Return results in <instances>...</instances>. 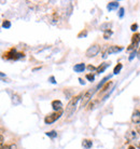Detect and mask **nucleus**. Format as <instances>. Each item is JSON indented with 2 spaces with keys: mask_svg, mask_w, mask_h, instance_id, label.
Listing matches in <instances>:
<instances>
[{
  "mask_svg": "<svg viewBox=\"0 0 140 149\" xmlns=\"http://www.w3.org/2000/svg\"><path fill=\"white\" fill-rule=\"evenodd\" d=\"M94 93H95V90H89L87 92H85L84 95H83V98H82V102H81L82 107H84V106L87 105V103L91 101V98H92Z\"/></svg>",
  "mask_w": 140,
  "mask_h": 149,
  "instance_id": "obj_7",
  "label": "nucleus"
},
{
  "mask_svg": "<svg viewBox=\"0 0 140 149\" xmlns=\"http://www.w3.org/2000/svg\"><path fill=\"white\" fill-rule=\"evenodd\" d=\"M62 115H63V111H62V110H60V111H55V112H53V113H50V115H48L44 118L45 124H51V123L55 122L56 120L60 118V116H62Z\"/></svg>",
  "mask_w": 140,
  "mask_h": 149,
  "instance_id": "obj_4",
  "label": "nucleus"
},
{
  "mask_svg": "<svg viewBox=\"0 0 140 149\" xmlns=\"http://www.w3.org/2000/svg\"><path fill=\"white\" fill-rule=\"evenodd\" d=\"M118 7H119L118 1H112V2H109V4L107 6V8H108V10H109V11L115 10V9H118Z\"/></svg>",
  "mask_w": 140,
  "mask_h": 149,
  "instance_id": "obj_12",
  "label": "nucleus"
},
{
  "mask_svg": "<svg viewBox=\"0 0 140 149\" xmlns=\"http://www.w3.org/2000/svg\"><path fill=\"white\" fill-rule=\"evenodd\" d=\"M79 80H80V83H81V84H84V81H83V80H82L81 78L79 79Z\"/></svg>",
  "mask_w": 140,
  "mask_h": 149,
  "instance_id": "obj_26",
  "label": "nucleus"
},
{
  "mask_svg": "<svg viewBox=\"0 0 140 149\" xmlns=\"http://www.w3.org/2000/svg\"><path fill=\"white\" fill-rule=\"evenodd\" d=\"M124 15V8H120V12H119V16L120 17H123Z\"/></svg>",
  "mask_w": 140,
  "mask_h": 149,
  "instance_id": "obj_20",
  "label": "nucleus"
},
{
  "mask_svg": "<svg viewBox=\"0 0 140 149\" xmlns=\"http://www.w3.org/2000/svg\"><path fill=\"white\" fill-rule=\"evenodd\" d=\"M46 135H48L49 137H52V138H54L57 136V133H56L55 131H51V132H48L46 133Z\"/></svg>",
  "mask_w": 140,
  "mask_h": 149,
  "instance_id": "obj_16",
  "label": "nucleus"
},
{
  "mask_svg": "<svg viewBox=\"0 0 140 149\" xmlns=\"http://www.w3.org/2000/svg\"><path fill=\"white\" fill-rule=\"evenodd\" d=\"M130 28H132V30H133V31H136L137 28H138V25H137V24H133V25H132V27H130Z\"/></svg>",
  "mask_w": 140,
  "mask_h": 149,
  "instance_id": "obj_22",
  "label": "nucleus"
},
{
  "mask_svg": "<svg viewBox=\"0 0 140 149\" xmlns=\"http://www.w3.org/2000/svg\"><path fill=\"white\" fill-rule=\"evenodd\" d=\"M3 57L7 58V60H19V58L24 57V54H23V53L16 52L15 49H11V50H9L8 52L4 53Z\"/></svg>",
  "mask_w": 140,
  "mask_h": 149,
  "instance_id": "obj_3",
  "label": "nucleus"
},
{
  "mask_svg": "<svg viewBox=\"0 0 140 149\" xmlns=\"http://www.w3.org/2000/svg\"><path fill=\"white\" fill-rule=\"evenodd\" d=\"M50 81H51L52 83H56V82H55V79H54V77H51V78H50Z\"/></svg>",
  "mask_w": 140,
  "mask_h": 149,
  "instance_id": "obj_24",
  "label": "nucleus"
},
{
  "mask_svg": "<svg viewBox=\"0 0 140 149\" xmlns=\"http://www.w3.org/2000/svg\"><path fill=\"white\" fill-rule=\"evenodd\" d=\"M132 121L135 122V123H140V109L133 112V116H132Z\"/></svg>",
  "mask_w": 140,
  "mask_h": 149,
  "instance_id": "obj_9",
  "label": "nucleus"
},
{
  "mask_svg": "<svg viewBox=\"0 0 140 149\" xmlns=\"http://www.w3.org/2000/svg\"><path fill=\"white\" fill-rule=\"evenodd\" d=\"M73 69H74V71H76V72H82V71L85 69V65L83 63L77 64V65L73 67Z\"/></svg>",
  "mask_w": 140,
  "mask_h": 149,
  "instance_id": "obj_11",
  "label": "nucleus"
},
{
  "mask_svg": "<svg viewBox=\"0 0 140 149\" xmlns=\"http://www.w3.org/2000/svg\"><path fill=\"white\" fill-rule=\"evenodd\" d=\"M9 149H17V146L15 144H11V145H9Z\"/></svg>",
  "mask_w": 140,
  "mask_h": 149,
  "instance_id": "obj_23",
  "label": "nucleus"
},
{
  "mask_svg": "<svg viewBox=\"0 0 140 149\" xmlns=\"http://www.w3.org/2000/svg\"><path fill=\"white\" fill-rule=\"evenodd\" d=\"M82 35H83V36H85V35H86V31H84V33H83V31H82V33H80V34H79V38L81 37Z\"/></svg>",
  "mask_w": 140,
  "mask_h": 149,
  "instance_id": "obj_25",
  "label": "nucleus"
},
{
  "mask_svg": "<svg viewBox=\"0 0 140 149\" xmlns=\"http://www.w3.org/2000/svg\"><path fill=\"white\" fill-rule=\"evenodd\" d=\"M87 69H89V70H91V71L97 70V68H96L95 66H93V65H89V66H87Z\"/></svg>",
  "mask_w": 140,
  "mask_h": 149,
  "instance_id": "obj_21",
  "label": "nucleus"
},
{
  "mask_svg": "<svg viewBox=\"0 0 140 149\" xmlns=\"http://www.w3.org/2000/svg\"><path fill=\"white\" fill-rule=\"evenodd\" d=\"M139 149H140V144H139Z\"/></svg>",
  "mask_w": 140,
  "mask_h": 149,
  "instance_id": "obj_29",
  "label": "nucleus"
},
{
  "mask_svg": "<svg viewBox=\"0 0 140 149\" xmlns=\"http://www.w3.org/2000/svg\"><path fill=\"white\" fill-rule=\"evenodd\" d=\"M109 66H110V63H107V62H106V63L100 64L99 66L97 67V70H96V71H97V72H99V74H101V72H103V71L106 70Z\"/></svg>",
  "mask_w": 140,
  "mask_h": 149,
  "instance_id": "obj_10",
  "label": "nucleus"
},
{
  "mask_svg": "<svg viewBox=\"0 0 140 149\" xmlns=\"http://www.w3.org/2000/svg\"><path fill=\"white\" fill-rule=\"evenodd\" d=\"M137 54H138V55L140 56V49H139V51H138V53H137Z\"/></svg>",
  "mask_w": 140,
  "mask_h": 149,
  "instance_id": "obj_28",
  "label": "nucleus"
},
{
  "mask_svg": "<svg viewBox=\"0 0 140 149\" xmlns=\"http://www.w3.org/2000/svg\"><path fill=\"white\" fill-rule=\"evenodd\" d=\"M86 79L93 82L94 80H95V76H94V74H86Z\"/></svg>",
  "mask_w": 140,
  "mask_h": 149,
  "instance_id": "obj_18",
  "label": "nucleus"
},
{
  "mask_svg": "<svg viewBox=\"0 0 140 149\" xmlns=\"http://www.w3.org/2000/svg\"><path fill=\"white\" fill-rule=\"evenodd\" d=\"M2 27H3V28H10V27H11V23L9 22V21H3Z\"/></svg>",
  "mask_w": 140,
  "mask_h": 149,
  "instance_id": "obj_17",
  "label": "nucleus"
},
{
  "mask_svg": "<svg viewBox=\"0 0 140 149\" xmlns=\"http://www.w3.org/2000/svg\"><path fill=\"white\" fill-rule=\"evenodd\" d=\"M122 68H123V65H122L121 63H119L118 65H116V66L114 67V69H113V74H118L119 72L121 71Z\"/></svg>",
  "mask_w": 140,
  "mask_h": 149,
  "instance_id": "obj_14",
  "label": "nucleus"
},
{
  "mask_svg": "<svg viewBox=\"0 0 140 149\" xmlns=\"http://www.w3.org/2000/svg\"><path fill=\"white\" fill-rule=\"evenodd\" d=\"M140 42V34H134V36L132 37V45H129V48L127 49L128 51H136V48L138 47Z\"/></svg>",
  "mask_w": 140,
  "mask_h": 149,
  "instance_id": "obj_6",
  "label": "nucleus"
},
{
  "mask_svg": "<svg viewBox=\"0 0 140 149\" xmlns=\"http://www.w3.org/2000/svg\"><path fill=\"white\" fill-rule=\"evenodd\" d=\"M81 97H83V95H82V94H79V95L72 97V98L70 100V102L68 103V105H67V107H66V115L68 116V117H70L71 115L74 113L76 109H77V105H78V103H79V101L81 100Z\"/></svg>",
  "mask_w": 140,
  "mask_h": 149,
  "instance_id": "obj_1",
  "label": "nucleus"
},
{
  "mask_svg": "<svg viewBox=\"0 0 140 149\" xmlns=\"http://www.w3.org/2000/svg\"><path fill=\"white\" fill-rule=\"evenodd\" d=\"M128 149H135V147H134V146H129Z\"/></svg>",
  "mask_w": 140,
  "mask_h": 149,
  "instance_id": "obj_27",
  "label": "nucleus"
},
{
  "mask_svg": "<svg viewBox=\"0 0 140 149\" xmlns=\"http://www.w3.org/2000/svg\"><path fill=\"white\" fill-rule=\"evenodd\" d=\"M111 35H112V31H111L110 29H107L106 31H105V35H103V38L105 39H109V38L111 37Z\"/></svg>",
  "mask_w": 140,
  "mask_h": 149,
  "instance_id": "obj_15",
  "label": "nucleus"
},
{
  "mask_svg": "<svg viewBox=\"0 0 140 149\" xmlns=\"http://www.w3.org/2000/svg\"><path fill=\"white\" fill-rule=\"evenodd\" d=\"M52 107H53V109L55 110V111H60L62 110V108H63V103L60 101H53L52 102Z\"/></svg>",
  "mask_w": 140,
  "mask_h": 149,
  "instance_id": "obj_8",
  "label": "nucleus"
},
{
  "mask_svg": "<svg viewBox=\"0 0 140 149\" xmlns=\"http://www.w3.org/2000/svg\"><path fill=\"white\" fill-rule=\"evenodd\" d=\"M82 146H83L85 149H89V148H92L93 143H92V141H89V139H83Z\"/></svg>",
  "mask_w": 140,
  "mask_h": 149,
  "instance_id": "obj_13",
  "label": "nucleus"
},
{
  "mask_svg": "<svg viewBox=\"0 0 140 149\" xmlns=\"http://www.w3.org/2000/svg\"><path fill=\"white\" fill-rule=\"evenodd\" d=\"M110 86H111V82H107V83H106V84H105V86L101 88V92H105V91H107V89Z\"/></svg>",
  "mask_w": 140,
  "mask_h": 149,
  "instance_id": "obj_19",
  "label": "nucleus"
},
{
  "mask_svg": "<svg viewBox=\"0 0 140 149\" xmlns=\"http://www.w3.org/2000/svg\"><path fill=\"white\" fill-rule=\"evenodd\" d=\"M122 50H123V47H121V45H110V47L105 45V48L103 49V57L106 58V57H108V55L121 52Z\"/></svg>",
  "mask_w": 140,
  "mask_h": 149,
  "instance_id": "obj_2",
  "label": "nucleus"
},
{
  "mask_svg": "<svg viewBox=\"0 0 140 149\" xmlns=\"http://www.w3.org/2000/svg\"><path fill=\"white\" fill-rule=\"evenodd\" d=\"M99 52H100V45H92V47H89V48L86 50L85 55H86V57L91 58V57H94V56H96Z\"/></svg>",
  "mask_w": 140,
  "mask_h": 149,
  "instance_id": "obj_5",
  "label": "nucleus"
}]
</instances>
